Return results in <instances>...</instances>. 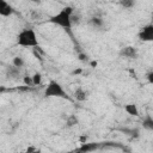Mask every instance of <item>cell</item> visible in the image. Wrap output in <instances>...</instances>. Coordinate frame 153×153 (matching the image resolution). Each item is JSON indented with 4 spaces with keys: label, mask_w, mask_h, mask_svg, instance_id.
<instances>
[{
    "label": "cell",
    "mask_w": 153,
    "mask_h": 153,
    "mask_svg": "<svg viewBox=\"0 0 153 153\" xmlns=\"http://www.w3.org/2000/svg\"><path fill=\"white\" fill-rule=\"evenodd\" d=\"M75 98H76L79 102H84V100H86V98H87V93H86L81 87H78V88L75 90Z\"/></svg>",
    "instance_id": "9"
},
{
    "label": "cell",
    "mask_w": 153,
    "mask_h": 153,
    "mask_svg": "<svg viewBox=\"0 0 153 153\" xmlns=\"http://www.w3.org/2000/svg\"><path fill=\"white\" fill-rule=\"evenodd\" d=\"M41 79H42V75L39 73H35L33 76H32V81H33V85H39L41 84Z\"/></svg>",
    "instance_id": "14"
},
{
    "label": "cell",
    "mask_w": 153,
    "mask_h": 153,
    "mask_svg": "<svg viewBox=\"0 0 153 153\" xmlns=\"http://www.w3.org/2000/svg\"><path fill=\"white\" fill-rule=\"evenodd\" d=\"M86 59H87V56H86L85 54H79V60H80V61H85Z\"/></svg>",
    "instance_id": "20"
},
{
    "label": "cell",
    "mask_w": 153,
    "mask_h": 153,
    "mask_svg": "<svg viewBox=\"0 0 153 153\" xmlns=\"http://www.w3.org/2000/svg\"><path fill=\"white\" fill-rule=\"evenodd\" d=\"M14 12V10H13V7L10 5V4H7L6 1H0V16H2V17H8V16H11L12 13Z\"/></svg>",
    "instance_id": "5"
},
{
    "label": "cell",
    "mask_w": 153,
    "mask_h": 153,
    "mask_svg": "<svg viewBox=\"0 0 153 153\" xmlns=\"http://www.w3.org/2000/svg\"><path fill=\"white\" fill-rule=\"evenodd\" d=\"M147 79H148V81H149L151 84H153V72L148 73V75H147Z\"/></svg>",
    "instance_id": "19"
},
{
    "label": "cell",
    "mask_w": 153,
    "mask_h": 153,
    "mask_svg": "<svg viewBox=\"0 0 153 153\" xmlns=\"http://www.w3.org/2000/svg\"><path fill=\"white\" fill-rule=\"evenodd\" d=\"M44 96L45 97H60V98H68L65 90L62 88V86L57 82V81H54L51 80L48 86L45 87L44 90Z\"/></svg>",
    "instance_id": "3"
},
{
    "label": "cell",
    "mask_w": 153,
    "mask_h": 153,
    "mask_svg": "<svg viewBox=\"0 0 153 153\" xmlns=\"http://www.w3.org/2000/svg\"><path fill=\"white\" fill-rule=\"evenodd\" d=\"M24 82L25 85L29 87L31 85H33V81H32V76H24Z\"/></svg>",
    "instance_id": "16"
},
{
    "label": "cell",
    "mask_w": 153,
    "mask_h": 153,
    "mask_svg": "<svg viewBox=\"0 0 153 153\" xmlns=\"http://www.w3.org/2000/svg\"><path fill=\"white\" fill-rule=\"evenodd\" d=\"M139 38L141 41L145 42H153V25H147L145 26L140 33H139Z\"/></svg>",
    "instance_id": "4"
},
{
    "label": "cell",
    "mask_w": 153,
    "mask_h": 153,
    "mask_svg": "<svg viewBox=\"0 0 153 153\" xmlns=\"http://www.w3.org/2000/svg\"><path fill=\"white\" fill-rule=\"evenodd\" d=\"M24 153H29V152H27V151H26V152H24Z\"/></svg>",
    "instance_id": "24"
},
{
    "label": "cell",
    "mask_w": 153,
    "mask_h": 153,
    "mask_svg": "<svg viewBox=\"0 0 153 153\" xmlns=\"http://www.w3.org/2000/svg\"><path fill=\"white\" fill-rule=\"evenodd\" d=\"M91 24L94 25V26H102L103 25V20L100 18H98V17H93L91 19Z\"/></svg>",
    "instance_id": "13"
},
{
    "label": "cell",
    "mask_w": 153,
    "mask_h": 153,
    "mask_svg": "<svg viewBox=\"0 0 153 153\" xmlns=\"http://www.w3.org/2000/svg\"><path fill=\"white\" fill-rule=\"evenodd\" d=\"M76 123H78V120H76L75 116H71V117L67 120V126H69V127H72V126H74V124H76Z\"/></svg>",
    "instance_id": "15"
},
{
    "label": "cell",
    "mask_w": 153,
    "mask_h": 153,
    "mask_svg": "<svg viewBox=\"0 0 153 153\" xmlns=\"http://www.w3.org/2000/svg\"><path fill=\"white\" fill-rule=\"evenodd\" d=\"M124 110L131 115V116H139V110H137V106L135 104H128L124 106Z\"/></svg>",
    "instance_id": "8"
},
{
    "label": "cell",
    "mask_w": 153,
    "mask_h": 153,
    "mask_svg": "<svg viewBox=\"0 0 153 153\" xmlns=\"http://www.w3.org/2000/svg\"><path fill=\"white\" fill-rule=\"evenodd\" d=\"M13 66L17 67V68L23 67V66H24V61H23V59L19 57V56H16V57L13 59Z\"/></svg>",
    "instance_id": "12"
},
{
    "label": "cell",
    "mask_w": 153,
    "mask_h": 153,
    "mask_svg": "<svg viewBox=\"0 0 153 153\" xmlns=\"http://www.w3.org/2000/svg\"><path fill=\"white\" fill-rule=\"evenodd\" d=\"M17 43L22 47H37L38 39L36 32L32 29H24L17 37Z\"/></svg>",
    "instance_id": "1"
},
{
    "label": "cell",
    "mask_w": 153,
    "mask_h": 153,
    "mask_svg": "<svg viewBox=\"0 0 153 153\" xmlns=\"http://www.w3.org/2000/svg\"><path fill=\"white\" fill-rule=\"evenodd\" d=\"M27 152H29V153H41V151H37V149H35V148H32V147L29 148Z\"/></svg>",
    "instance_id": "21"
},
{
    "label": "cell",
    "mask_w": 153,
    "mask_h": 153,
    "mask_svg": "<svg viewBox=\"0 0 153 153\" xmlns=\"http://www.w3.org/2000/svg\"><path fill=\"white\" fill-rule=\"evenodd\" d=\"M63 10H65V11H66V12H67L69 16H72V13H73V8H72L71 6H67V7H65Z\"/></svg>",
    "instance_id": "18"
},
{
    "label": "cell",
    "mask_w": 153,
    "mask_h": 153,
    "mask_svg": "<svg viewBox=\"0 0 153 153\" xmlns=\"http://www.w3.org/2000/svg\"><path fill=\"white\" fill-rule=\"evenodd\" d=\"M81 72H82V71L79 68V69H75V71H73V74H80Z\"/></svg>",
    "instance_id": "22"
},
{
    "label": "cell",
    "mask_w": 153,
    "mask_h": 153,
    "mask_svg": "<svg viewBox=\"0 0 153 153\" xmlns=\"http://www.w3.org/2000/svg\"><path fill=\"white\" fill-rule=\"evenodd\" d=\"M99 147V145L98 143H96V142H88V143H82L81 145V147L78 149V151H75V153H87V152H92V151H94V149H97Z\"/></svg>",
    "instance_id": "6"
},
{
    "label": "cell",
    "mask_w": 153,
    "mask_h": 153,
    "mask_svg": "<svg viewBox=\"0 0 153 153\" xmlns=\"http://www.w3.org/2000/svg\"><path fill=\"white\" fill-rule=\"evenodd\" d=\"M121 55H123V56H126V57H129V59H135V57L137 56L136 50H135V48H133V47H126V48H123V49L121 50Z\"/></svg>",
    "instance_id": "7"
},
{
    "label": "cell",
    "mask_w": 153,
    "mask_h": 153,
    "mask_svg": "<svg viewBox=\"0 0 153 153\" xmlns=\"http://www.w3.org/2000/svg\"><path fill=\"white\" fill-rule=\"evenodd\" d=\"M49 20H50L51 23L56 24V25L62 26V27L66 29V30H69V29L72 27V16H69L65 10H61L57 14L53 16Z\"/></svg>",
    "instance_id": "2"
},
{
    "label": "cell",
    "mask_w": 153,
    "mask_h": 153,
    "mask_svg": "<svg viewBox=\"0 0 153 153\" xmlns=\"http://www.w3.org/2000/svg\"><path fill=\"white\" fill-rule=\"evenodd\" d=\"M7 75L8 76H12V78H16L19 75V68L12 66V67H8L7 68Z\"/></svg>",
    "instance_id": "11"
},
{
    "label": "cell",
    "mask_w": 153,
    "mask_h": 153,
    "mask_svg": "<svg viewBox=\"0 0 153 153\" xmlns=\"http://www.w3.org/2000/svg\"><path fill=\"white\" fill-rule=\"evenodd\" d=\"M121 5H122V6H124V7H131V6L134 5V2H133V1H130V0H127V1H122V2H121Z\"/></svg>",
    "instance_id": "17"
},
{
    "label": "cell",
    "mask_w": 153,
    "mask_h": 153,
    "mask_svg": "<svg viewBox=\"0 0 153 153\" xmlns=\"http://www.w3.org/2000/svg\"><path fill=\"white\" fill-rule=\"evenodd\" d=\"M142 126H143V128H146L148 130H153V118L149 117V116L146 117L143 120V122H142Z\"/></svg>",
    "instance_id": "10"
},
{
    "label": "cell",
    "mask_w": 153,
    "mask_h": 153,
    "mask_svg": "<svg viewBox=\"0 0 153 153\" xmlns=\"http://www.w3.org/2000/svg\"><path fill=\"white\" fill-rule=\"evenodd\" d=\"M91 66H92V67H96V66H97V61H92V62H91Z\"/></svg>",
    "instance_id": "23"
}]
</instances>
